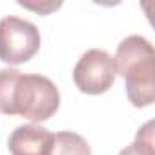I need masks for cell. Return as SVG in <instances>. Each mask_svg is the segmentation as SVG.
<instances>
[{"label": "cell", "mask_w": 155, "mask_h": 155, "mask_svg": "<svg viewBox=\"0 0 155 155\" xmlns=\"http://www.w3.org/2000/svg\"><path fill=\"white\" fill-rule=\"evenodd\" d=\"M113 62L115 73H119L124 79L130 102L135 108L151 106L155 101L153 44L140 35H130L117 46Z\"/></svg>", "instance_id": "1"}, {"label": "cell", "mask_w": 155, "mask_h": 155, "mask_svg": "<svg viewBox=\"0 0 155 155\" xmlns=\"http://www.w3.org/2000/svg\"><path fill=\"white\" fill-rule=\"evenodd\" d=\"M60 93L57 86L44 75L20 73L13 86L11 111L33 122H44L57 113Z\"/></svg>", "instance_id": "2"}, {"label": "cell", "mask_w": 155, "mask_h": 155, "mask_svg": "<svg viewBox=\"0 0 155 155\" xmlns=\"http://www.w3.org/2000/svg\"><path fill=\"white\" fill-rule=\"evenodd\" d=\"M40 49V31L29 20L4 17L0 20V60L6 64H24Z\"/></svg>", "instance_id": "3"}, {"label": "cell", "mask_w": 155, "mask_h": 155, "mask_svg": "<svg viewBox=\"0 0 155 155\" xmlns=\"http://www.w3.org/2000/svg\"><path fill=\"white\" fill-rule=\"evenodd\" d=\"M115 62L104 49H88L73 69V81L86 95H102L115 82Z\"/></svg>", "instance_id": "4"}, {"label": "cell", "mask_w": 155, "mask_h": 155, "mask_svg": "<svg viewBox=\"0 0 155 155\" xmlns=\"http://www.w3.org/2000/svg\"><path fill=\"white\" fill-rule=\"evenodd\" d=\"M8 146L11 155H51L55 135L38 124H22L9 135Z\"/></svg>", "instance_id": "5"}, {"label": "cell", "mask_w": 155, "mask_h": 155, "mask_svg": "<svg viewBox=\"0 0 155 155\" xmlns=\"http://www.w3.org/2000/svg\"><path fill=\"white\" fill-rule=\"evenodd\" d=\"M51 155H91L88 140L75 131H60L55 135Z\"/></svg>", "instance_id": "6"}, {"label": "cell", "mask_w": 155, "mask_h": 155, "mask_svg": "<svg viewBox=\"0 0 155 155\" xmlns=\"http://www.w3.org/2000/svg\"><path fill=\"white\" fill-rule=\"evenodd\" d=\"M119 155H155L153 151V122H146L139 131L135 140L120 150Z\"/></svg>", "instance_id": "7"}, {"label": "cell", "mask_w": 155, "mask_h": 155, "mask_svg": "<svg viewBox=\"0 0 155 155\" xmlns=\"http://www.w3.org/2000/svg\"><path fill=\"white\" fill-rule=\"evenodd\" d=\"M18 75H20L18 69H11V68L0 69V113L4 115H13L11 97H13V86Z\"/></svg>", "instance_id": "8"}]
</instances>
